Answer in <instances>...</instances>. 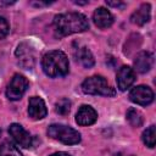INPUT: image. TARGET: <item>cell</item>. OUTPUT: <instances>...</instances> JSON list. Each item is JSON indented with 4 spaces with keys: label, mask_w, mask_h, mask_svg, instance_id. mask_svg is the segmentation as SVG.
I'll return each mask as SVG.
<instances>
[{
    "label": "cell",
    "mask_w": 156,
    "mask_h": 156,
    "mask_svg": "<svg viewBox=\"0 0 156 156\" xmlns=\"http://www.w3.org/2000/svg\"><path fill=\"white\" fill-rule=\"evenodd\" d=\"M154 65V56L149 51H141L135 56L134 67L139 73H146Z\"/></svg>",
    "instance_id": "7c38bea8"
},
{
    "label": "cell",
    "mask_w": 156,
    "mask_h": 156,
    "mask_svg": "<svg viewBox=\"0 0 156 156\" xmlns=\"http://www.w3.org/2000/svg\"><path fill=\"white\" fill-rule=\"evenodd\" d=\"M28 80L22 74H15L10 82V84L7 85V89H6V96L9 100H12V101H16V100H20L23 94L27 91L28 89Z\"/></svg>",
    "instance_id": "5b68a950"
},
{
    "label": "cell",
    "mask_w": 156,
    "mask_h": 156,
    "mask_svg": "<svg viewBox=\"0 0 156 156\" xmlns=\"http://www.w3.org/2000/svg\"><path fill=\"white\" fill-rule=\"evenodd\" d=\"M0 156H22V154L12 143L2 141L0 144Z\"/></svg>",
    "instance_id": "e0dca14e"
},
{
    "label": "cell",
    "mask_w": 156,
    "mask_h": 156,
    "mask_svg": "<svg viewBox=\"0 0 156 156\" xmlns=\"http://www.w3.org/2000/svg\"><path fill=\"white\" fill-rule=\"evenodd\" d=\"M98 119L96 111L89 105H82L76 115V122L79 126H90Z\"/></svg>",
    "instance_id": "8fae6325"
},
{
    "label": "cell",
    "mask_w": 156,
    "mask_h": 156,
    "mask_svg": "<svg viewBox=\"0 0 156 156\" xmlns=\"http://www.w3.org/2000/svg\"><path fill=\"white\" fill-rule=\"evenodd\" d=\"M127 121L132 127H141L143 124V116L135 108H129L127 111Z\"/></svg>",
    "instance_id": "ac0fdd59"
},
{
    "label": "cell",
    "mask_w": 156,
    "mask_h": 156,
    "mask_svg": "<svg viewBox=\"0 0 156 156\" xmlns=\"http://www.w3.org/2000/svg\"><path fill=\"white\" fill-rule=\"evenodd\" d=\"M54 28L56 37H66L73 33H80L89 28L88 18L79 12L60 13L54 17Z\"/></svg>",
    "instance_id": "6da1fadb"
},
{
    "label": "cell",
    "mask_w": 156,
    "mask_h": 156,
    "mask_svg": "<svg viewBox=\"0 0 156 156\" xmlns=\"http://www.w3.org/2000/svg\"><path fill=\"white\" fill-rule=\"evenodd\" d=\"M129 99L134 104L146 106L154 101V91L151 90V88H149L146 85H138L130 90Z\"/></svg>",
    "instance_id": "8992f818"
},
{
    "label": "cell",
    "mask_w": 156,
    "mask_h": 156,
    "mask_svg": "<svg viewBox=\"0 0 156 156\" xmlns=\"http://www.w3.org/2000/svg\"><path fill=\"white\" fill-rule=\"evenodd\" d=\"M51 156H69L67 152H55V154H52Z\"/></svg>",
    "instance_id": "603a6c76"
},
{
    "label": "cell",
    "mask_w": 156,
    "mask_h": 156,
    "mask_svg": "<svg viewBox=\"0 0 156 156\" xmlns=\"http://www.w3.org/2000/svg\"><path fill=\"white\" fill-rule=\"evenodd\" d=\"M74 4H77V5H85V4H88V1H74Z\"/></svg>",
    "instance_id": "cb8c5ba5"
},
{
    "label": "cell",
    "mask_w": 156,
    "mask_h": 156,
    "mask_svg": "<svg viewBox=\"0 0 156 156\" xmlns=\"http://www.w3.org/2000/svg\"><path fill=\"white\" fill-rule=\"evenodd\" d=\"M141 139L144 141V144L152 149L155 146V140H156V127L155 126H150L149 128H146L144 132H143V135H141Z\"/></svg>",
    "instance_id": "2e32d148"
},
{
    "label": "cell",
    "mask_w": 156,
    "mask_h": 156,
    "mask_svg": "<svg viewBox=\"0 0 156 156\" xmlns=\"http://www.w3.org/2000/svg\"><path fill=\"white\" fill-rule=\"evenodd\" d=\"M150 10L151 6L150 4H143L136 11L133 12L130 16V22L138 26H143L150 21Z\"/></svg>",
    "instance_id": "5bb4252c"
},
{
    "label": "cell",
    "mask_w": 156,
    "mask_h": 156,
    "mask_svg": "<svg viewBox=\"0 0 156 156\" xmlns=\"http://www.w3.org/2000/svg\"><path fill=\"white\" fill-rule=\"evenodd\" d=\"M9 30H10V26L7 21L0 16V39H4L9 34Z\"/></svg>",
    "instance_id": "ffe728a7"
},
{
    "label": "cell",
    "mask_w": 156,
    "mask_h": 156,
    "mask_svg": "<svg viewBox=\"0 0 156 156\" xmlns=\"http://www.w3.org/2000/svg\"><path fill=\"white\" fill-rule=\"evenodd\" d=\"M16 56L18 58V63L26 68V69H32L35 63V57L33 49L27 44V43H21L17 49H16Z\"/></svg>",
    "instance_id": "52a82bcc"
},
{
    "label": "cell",
    "mask_w": 156,
    "mask_h": 156,
    "mask_svg": "<svg viewBox=\"0 0 156 156\" xmlns=\"http://www.w3.org/2000/svg\"><path fill=\"white\" fill-rule=\"evenodd\" d=\"M93 21L99 28H108L113 23V17L111 12L105 7H98L94 11Z\"/></svg>",
    "instance_id": "4fadbf2b"
},
{
    "label": "cell",
    "mask_w": 156,
    "mask_h": 156,
    "mask_svg": "<svg viewBox=\"0 0 156 156\" xmlns=\"http://www.w3.org/2000/svg\"><path fill=\"white\" fill-rule=\"evenodd\" d=\"M48 113L45 102L41 98L32 96L28 102V115L32 119H43Z\"/></svg>",
    "instance_id": "30bf717a"
},
{
    "label": "cell",
    "mask_w": 156,
    "mask_h": 156,
    "mask_svg": "<svg viewBox=\"0 0 156 156\" xmlns=\"http://www.w3.org/2000/svg\"><path fill=\"white\" fill-rule=\"evenodd\" d=\"M0 133H1V130H0Z\"/></svg>",
    "instance_id": "d4e9b609"
},
{
    "label": "cell",
    "mask_w": 156,
    "mask_h": 156,
    "mask_svg": "<svg viewBox=\"0 0 156 156\" xmlns=\"http://www.w3.org/2000/svg\"><path fill=\"white\" fill-rule=\"evenodd\" d=\"M106 4L107 6H111V7H124V2L122 1H110V0H106Z\"/></svg>",
    "instance_id": "44dd1931"
},
{
    "label": "cell",
    "mask_w": 156,
    "mask_h": 156,
    "mask_svg": "<svg viewBox=\"0 0 156 156\" xmlns=\"http://www.w3.org/2000/svg\"><path fill=\"white\" fill-rule=\"evenodd\" d=\"M41 67L44 73L51 78L63 77L69 71L68 58L66 54L60 50H54L45 54L41 61Z\"/></svg>",
    "instance_id": "7a4b0ae2"
},
{
    "label": "cell",
    "mask_w": 156,
    "mask_h": 156,
    "mask_svg": "<svg viewBox=\"0 0 156 156\" xmlns=\"http://www.w3.org/2000/svg\"><path fill=\"white\" fill-rule=\"evenodd\" d=\"M69 110H71V101L68 99H66V98L60 99L55 105V111L58 115H63L65 116V115H67L69 112Z\"/></svg>",
    "instance_id": "d6986e66"
},
{
    "label": "cell",
    "mask_w": 156,
    "mask_h": 156,
    "mask_svg": "<svg viewBox=\"0 0 156 156\" xmlns=\"http://www.w3.org/2000/svg\"><path fill=\"white\" fill-rule=\"evenodd\" d=\"M12 4H15V1H1L0 0V6H9Z\"/></svg>",
    "instance_id": "7402d4cb"
},
{
    "label": "cell",
    "mask_w": 156,
    "mask_h": 156,
    "mask_svg": "<svg viewBox=\"0 0 156 156\" xmlns=\"http://www.w3.org/2000/svg\"><path fill=\"white\" fill-rule=\"evenodd\" d=\"M48 135L62 144L74 145L80 141V134L78 130L63 126V124H51L48 128Z\"/></svg>",
    "instance_id": "277c9868"
},
{
    "label": "cell",
    "mask_w": 156,
    "mask_h": 156,
    "mask_svg": "<svg viewBox=\"0 0 156 156\" xmlns=\"http://www.w3.org/2000/svg\"><path fill=\"white\" fill-rule=\"evenodd\" d=\"M82 90L89 95H104L113 96L116 94L115 89L107 83L106 78L102 76H91L82 83Z\"/></svg>",
    "instance_id": "3957f363"
},
{
    "label": "cell",
    "mask_w": 156,
    "mask_h": 156,
    "mask_svg": "<svg viewBox=\"0 0 156 156\" xmlns=\"http://www.w3.org/2000/svg\"><path fill=\"white\" fill-rule=\"evenodd\" d=\"M135 82L134 69L129 66H122L117 72V85L121 91L127 90Z\"/></svg>",
    "instance_id": "9c48e42d"
},
{
    "label": "cell",
    "mask_w": 156,
    "mask_h": 156,
    "mask_svg": "<svg viewBox=\"0 0 156 156\" xmlns=\"http://www.w3.org/2000/svg\"><path fill=\"white\" fill-rule=\"evenodd\" d=\"M76 57H77V60H78L84 67H87V68H90L91 66H94V62H95V61H94L93 54H91V51H90L88 48H85V46L77 49Z\"/></svg>",
    "instance_id": "9a60e30c"
},
{
    "label": "cell",
    "mask_w": 156,
    "mask_h": 156,
    "mask_svg": "<svg viewBox=\"0 0 156 156\" xmlns=\"http://www.w3.org/2000/svg\"><path fill=\"white\" fill-rule=\"evenodd\" d=\"M9 133L13 138V140L22 147H30L32 146V136L29 133L18 123H12L9 127Z\"/></svg>",
    "instance_id": "ba28073f"
}]
</instances>
